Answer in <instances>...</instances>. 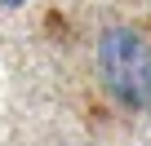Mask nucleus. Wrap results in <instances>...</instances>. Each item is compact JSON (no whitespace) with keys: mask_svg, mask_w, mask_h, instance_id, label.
I'll return each instance as SVG.
<instances>
[{"mask_svg":"<svg viewBox=\"0 0 151 146\" xmlns=\"http://www.w3.org/2000/svg\"><path fill=\"white\" fill-rule=\"evenodd\" d=\"M98 75L124 111L151 106V44L133 27H107L98 36Z\"/></svg>","mask_w":151,"mask_h":146,"instance_id":"obj_1","label":"nucleus"},{"mask_svg":"<svg viewBox=\"0 0 151 146\" xmlns=\"http://www.w3.org/2000/svg\"><path fill=\"white\" fill-rule=\"evenodd\" d=\"M27 0H0V9H22Z\"/></svg>","mask_w":151,"mask_h":146,"instance_id":"obj_2","label":"nucleus"}]
</instances>
